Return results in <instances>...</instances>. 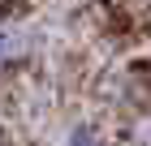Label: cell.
I'll use <instances>...</instances> for the list:
<instances>
[{
	"label": "cell",
	"instance_id": "cell-1",
	"mask_svg": "<svg viewBox=\"0 0 151 146\" xmlns=\"http://www.w3.org/2000/svg\"><path fill=\"white\" fill-rule=\"evenodd\" d=\"M69 146H95V137L86 133V129H78V133H73V142H69Z\"/></svg>",
	"mask_w": 151,
	"mask_h": 146
},
{
	"label": "cell",
	"instance_id": "cell-2",
	"mask_svg": "<svg viewBox=\"0 0 151 146\" xmlns=\"http://www.w3.org/2000/svg\"><path fill=\"white\" fill-rule=\"evenodd\" d=\"M0 56H4V39H0Z\"/></svg>",
	"mask_w": 151,
	"mask_h": 146
}]
</instances>
